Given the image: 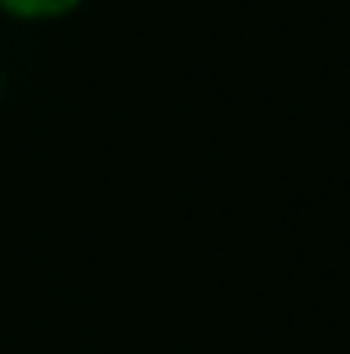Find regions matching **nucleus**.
<instances>
[{"label":"nucleus","instance_id":"obj_1","mask_svg":"<svg viewBox=\"0 0 350 354\" xmlns=\"http://www.w3.org/2000/svg\"><path fill=\"white\" fill-rule=\"evenodd\" d=\"M81 0H0V9H9L14 18H59L72 14Z\"/></svg>","mask_w":350,"mask_h":354}]
</instances>
